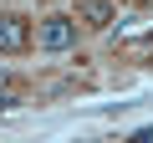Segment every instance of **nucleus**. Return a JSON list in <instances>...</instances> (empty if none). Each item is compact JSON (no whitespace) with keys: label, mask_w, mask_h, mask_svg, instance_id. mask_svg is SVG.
<instances>
[{"label":"nucleus","mask_w":153,"mask_h":143,"mask_svg":"<svg viewBox=\"0 0 153 143\" xmlns=\"http://www.w3.org/2000/svg\"><path fill=\"white\" fill-rule=\"evenodd\" d=\"M36 41L46 51H66V46H76V21L71 16H46L41 31H36Z\"/></svg>","instance_id":"1"},{"label":"nucleus","mask_w":153,"mask_h":143,"mask_svg":"<svg viewBox=\"0 0 153 143\" xmlns=\"http://www.w3.org/2000/svg\"><path fill=\"white\" fill-rule=\"evenodd\" d=\"M31 46V26L21 16H0V51H26Z\"/></svg>","instance_id":"2"},{"label":"nucleus","mask_w":153,"mask_h":143,"mask_svg":"<svg viewBox=\"0 0 153 143\" xmlns=\"http://www.w3.org/2000/svg\"><path fill=\"white\" fill-rule=\"evenodd\" d=\"M76 16H82L87 26H107L112 21V5H107V0H76Z\"/></svg>","instance_id":"3"},{"label":"nucleus","mask_w":153,"mask_h":143,"mask_svg":"<svg viewBox=\"0 0 153 143\" xmlns=\"http://www.w3.org/2000/svg\"><path fill=\"white\" fill-rule=\"evenodd\" d=\"M143 138H153V128H143Z\"/></svg>","instance_id":"4"}]
</instances>
